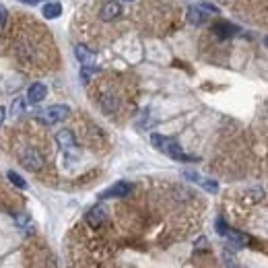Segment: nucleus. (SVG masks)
I'll return each mask as SVG.
<instances>
[{"instance_id":"6ab92c4d","label":"nucleus","mask_w":268,"mask_h":268,"mask_svg":"<svg viewBox=\"0 0 268 268\" xmlns=\"http://www.w3.org/2000/svg\"><path fill=\"white\" fill-rule=\"evenodd\" d=\"M227 231H229V225L225 223V219H223V217H219V219H217V233L225 237V235H227Z\"/></svg>"},{"instance_id":"0eeeda50","label":"nucleus","mask_w":268,"mask_h":268,"mask_svg":"<svg viewBox=\"0 0 268 268\" xmlns=\"http://www.w3.org/2000/svg\"><path fill=\"white\" fill-rule=\"evenodd\" d=\"M120 15H122V5L116 3V0L105 3V5L101 7V13H99V17H101L103 21H114V19H118Z\"/></svg>"},{"instance_id":"423d86ee","label":"nucleus","mask_w":268,"mask_h":268,"mask_svg":"<svg viewBox=\"0 0 268 268\" xmlns=\"http://www.w3.org/2000/svg\"><path fill=\"white\" fill-rule=\"evenodd\" d=\"M75 56H77V60L83 64V66H93V62H95V52L91 50V47H87V45H83V43H77L75 45Z\"/></svg>"},{"instance_id":"1a4fd4ad","label":"nucleus","mask_w":268,"mask_h":268,"mask_svg":"<svg viewBox=\"0 0 268 268\" xmlns=\"http://www.w3.org/2000/svg\"><path fill=\"white\" fill-rule=\"evenodd\" d=\"M47 97V87L43 83H33L27 91V101L29 103H41Z\"/></svg>"},{"instance_id":"f257e3e1","label":"nucleus","mask_w":268,"mask_h":268,"mask_svg":"<svg viewBox=\"0 0 268 268\" xmlns=\"http://www.w3.org/2000/svg\"><path fill=\"white\" fill-rule=\"evenodd\" d=\"M151 142H153V147H155L157 151L165 153L167 157H172V159H176V161H196V157L186 155L184 149L180 147V142L174 140V138H169V136H163V134H151Z\"/></svg>"},{"instance_id":"aec40b11","label":"nucleus","mask_w":268,"mask_h":268,"mask_svg":"<svg viewBox=\"0 0 268 268\" xmlns=\"http://www.w3.org/2000/svg\"><path fill=\"white\" fill-rule=\"evenodd\" d=\"M184 178H186V180H190V182H196V184H200V180H202L196 172H188V169L184 172Z\"/></svg>"},{"instance_id":"ddd939ff","label":"nucleus","mask_w":268,"mask_h":268,"mask_svg":"<svg viewBox=\"0 0 268 268\" xmlns=\"http://www.w3.org/2000/svg\"><path fill=\"white\" fill-rule=\"evenodd\" d=\"M225 237L229 239V243H231V246H233L235 250H239V248H243V246L248 243V237H246L243 233H239V231H235V229H229Z\"/></svg>"},{"instance_id":"b1692460","label":"nucleus","mask_w":268,"mask_h":268,"mask_svg":"<svg viewBox=\"0 0 268 268\" xmlns=\"http://www.w3.org/2000/svg\"><path fill=\"white\" fill-rule=\"evenodd\" d=\"M5 118H7V110H5V107H0V126H3Z\"/></svg>"},{"instance_id":"4be33fe9","label":"nucleus","mask_w":268,"mask_h":268,"mask_svg":"<svg viewBox=\"0 0 268 268\" xmlns=\"http://www.w3.org/2000/svg\"><path fill=\"white\" fill-rule=\"evenodd\" d=\"M7 17H9V13H7V9L0 5V25H5L7 23Z\"/></svg>"},{"instance_id":"4468645a","label":"nucleus","mask_w":268,"mask_h":268,"mask_svg":"<svg viewBox=\"0 0 268 268\" xmlns=\"http://www.w3.org/2000/svg\"><path fill=\"white\" fill-rule=\"evenodd\" d=\"M7 178H9V182H11L13 186H17L19 190H27V182H25V180H23L17 172H13V169H11V172L7 174Z\"/></svg>"},{"instance_id":"412c9836","label":"nucleus","mask_w":268,"mask_h":268,"mask_svg":"<svg viewBox=\"0 0 268 268\" xmlns=\"http://www.w3.org/2000/svg\"><path fill=\"white\" fill-rule=\"evenodd\" d=\"M225 266H227V268H239L237 262H235V258L229 256V254H225Z\"/></svg>"},{"instance_id":"20e7f679","label":"nucleus","mask_w":268,"mask_h":268,"mask_svg":"<svg viewBox=\"0 0 268 268\" xmlns=\"http://www.w3.org/2000/svg\"><path fill=\"white\" fill-rule=\"evenodd\" d=\"M132 192V184H128V182H116L114 186H110L105 192H101L99 194V198H124V196H128Z\"/></svg>"},{"instance_id":"dca6fc26","label":"nucleus","mask_w":268,"mask_h":268,"mask_svg":"<svg viewBox=\"0 0 268 268\" xmlns=\"http://www.w3.org/2000/svg\"><path fill=\"white\" fill-rule=\"evenodd\" d=\"M95 72H97V68H93V66H83V68H81V81H83V83H89Z\"/></svg>"},{"instance_id":"6e6552de","label":"nucleus","mask_w":268,"mask_h":268,"mask_svg":"<svg viewBox=\"0 0 268 268\" xmlns=\"http://www.w3.org/2000/svg\"><path fill=\"white\" fill-rule=\"evenodd\" d=\"M214 35L217 37H221V39H229V37H233V35H237L239 33V27L237 25H233V23H227V21H221V23H217L214 25Z\"/></svg>"},{"instance_id":"7ed1b4c3","label":"nucleus","mask_w":268,"mask_h":268,"mask_svg":"<svg viewBox=\"0 0 268 268\" xmlns=\"http://www.w3.org/2000/svg\"><path fill=\"white\" fill-rule=\"evenodd\" d=\"M21 165L29 172H39L43 167V157L39 151L35 149H27L23 155H21Z\"/></svg>"},{"instance_id":"393cba45","label":"nucleus","mask_w":268,"mask_h":268,"mask_svg":"<svg viewBox=\"0 0 268 268\" xmlns=\"http://www.w3.org/2000/svg\"><path fill=\"white\" fill-rule=\"evenodd\" d=\"M264 43H266V47H268V37H266V39H264Z\"/></svg>"},{"instance_id":"39448f33","label":"nucleus","mask_w":268,"mask_h":268,"mask_svg":"<svg viewBox=\"0 0 268 268\" xmlns=\"http://www.w3.org/2000/svg\"><path fill=\"white\" fill-rule=\"evenodd\" d=\"M85 221L91 225V227H101L105 221H107V210L101 206V204H97V206H93L87 214H85Z\"/></svg>"},{"instance_id":"5701e85b","label":"nucleus","mask_w":268,"mask_h":268,"mask_svg":"<svg viewBox=\"0 0 268 268\" xmlns=\"http://www.w3.org/2000/svg\"><path fill=\"white\" fill-rule=\"evenodd\" d=\"M19 3H23V5H27V7H35L39 0H19Z\"/></svg>"},{"instance_id":"9d476101","label":"nucleus","mask_w":268,"mask_h":268,"mask_svg":"<svg viewBox=\"0 0 268 268\" xmlns=\"http://www.w3.org/2000/svg\"><path fill=\"white\" fill-rule=\"evenodd\" d=\"M41 15L45 17V19H58L60 15H62V5L60 3H45L43 5V9H41Z\"/></svg>"},{"instance_id":"a211bd4d","label":"nucleus","mask_w":268,"mask_h":268,"mask_svg":"<svg viewBox=\"0 0 268 268\" xmlns=\"http://www.w3.org/2000/svg\"><path fill=\"white\" fill-rule=\"evenodd\" d=\"M198 7H200V9H202L206 15H219V9L214 7V5H210V3H200Z\"/></svg>"},{"instance_id":"f3484780","label":"nucleus","mask_w":268,"mask_h":268,"mask_svg":"<svg viewBox=\"0 0 268 268\" xmlns=\"http://www.w3.org/2000/svg\"><path fill=\"white\" fill-rule=\"evenodd\" d=\"M25 112V99H15L13 101V116H21Z\"/></svg>"},{"instance_id":"f8f14e48","label":"nucleus","mask_w":268,"mask_h":268,"mask_svg":"<svg viewBox=\"0 0 268 268\" xmlns=\"http://www.w3.org/2000/svg\"><path fill=\"white\" fill-rule=\"evenodd\" d=\"M56 140H58V144L62 149H75L77 147V138H75V134L70 130H60L56 134Z\"/></svg>"},{"instance_id":"f03ea898","label":"nucleus","mask_w":268,"mask_h":268,"mask_svg":"<svg viewBox=\"0 0 268 268\" xmlns=\"http://www.w3.org/2000/svg\"><path fill=\"white\" fill-rule=\"evenodd\" d=\"M70 116V107L68 105H50L45 110L37 112V120L43 122V124H58V122H64L66 118Z\"/></svg>"},{"instance_id":"9b49d317","label":"nucleus","mask_w":268,"mask_h":268,"mask_svg":"<svg viewBox=\"0 0 268 268\" xmlns=\"http://www.w3.org/2000/svg\"><path fill=\"white\" fill-rule=\"evenodd\" d=\"M188 21H190V25H204L208 21V15L200 7H192L188 11Z\"/></svg>"},{"instance_id":"2eb2a0df","label":"nucleus","mask_w":268,"mask_h":268,"mask_svg":"<svg viewBox=\"0 0 268 268\" xmlns=\"http://www.w3.org/2000/svg\"><path fill=\"white\" fill-rule=\"evenodd\" d=\"M200 186L206 190V192H210V194H214V192H219V184L214 182V180H200Z\"/></svg>"}]
</instances>
